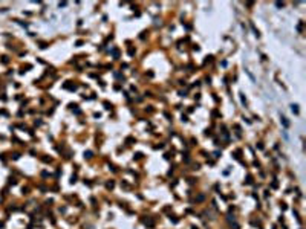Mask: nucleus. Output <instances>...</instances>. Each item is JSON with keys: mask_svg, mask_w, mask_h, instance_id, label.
I'll return each mask as SVG.
<instances>
[{"mask_svg": "<svg viewBox=\"0 0 306 229\" xmlns=\"http://www.w3.org/2000/svg\"><path fill=\"white\" fill-rule=\"evenodd\" d=\"M292 112H295V113L298 112V109H297V105H292Z\"/></svg>", "mask_w": 306, "mask_h": 229, "instance_id": "nucleus-1", "label": "nucleus"}]
</instances>
